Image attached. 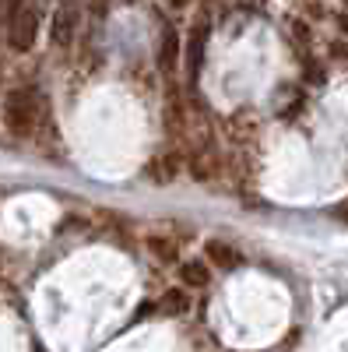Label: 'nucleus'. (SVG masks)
Segmentation results:
<instances>
[{
  "instance_id": "4468645a",
  "label": "nucleus",
  "mask_w": 348,
  "mask_h": 352,
  "mask_svg": "<svg viewBox=\"0 0 348 352\" xmlns=\"http://www.w3.org/2000/svg\"><path fill=\"white\" fill-rule=\"evenodd\" d=\"M165 4H169L172 11H183V8H187V0H165Z\"/></svg>"
},
{
  "instance_id": "423d86ee",
  "label": "nucleus",
  "mask_w": 348,
  "mask_h": 352,
  "mask_svg": "<svg viewBox=\"0 0 348 352\" xmlns=\"http://www.w3.org/2000/svg\"><path fill=\"white\" fill-rule=\"evenodd\" d=\"M183 53V43H180V32L172 25L162 28V43H159V71L165 78H172V71H176V60Z\"/></svg>"
},
{
  "instance_id": "ddd939ff",
  "label": "nucleus",
  "mask_w": 348,
  "mask_h": 352,
  "mask_svg": "<svg viewBox=\"0 0 348 352\" xmlns=\"http://www.w3.org/2000/svg\"><path fill=\"white\" fill-rule=\"evenodd\" d=\"M148 247H152V254H159L162 261H172V257H176V247H172L165 236H152V240H148Z\"/></svg>"
},
{
  "instance_id": "dca6fc26",
  "label": "nucleus",
  "mask_w": 348,
  "mask_h": 352,
  "mask_svg": "<svg viewBox=\"0 0 348 352\" xmlns=\"http://www.w3.org/2000/svg\"><path fill=\"white\" fill-rule=\"evenodd\" d=\"M338 25H341V32L348 36V14H338Z\"/></svg>"
},
{
  "instance_id": "39448f33",
  "label": "nucleus",
  "mask_w": 348,
  "mask_h": 352,
  "mask_svg": "<svg viewBox=\"0 0 348 352\" xmlns=\"http://www.w3.org/2000/svg\"><path fill=\"white\" fill-rule=\"evenodd\" d=\"M74 32H78V8L71 4V0H64V4L56 8V14H53V28H49V36H53V43H56V46H71Z\"/></svg>"
},
{
  "instance_id": "a211bd4d",
  "label": "nucleus",
  "mask_w": 348,
  "mask_h": 352,
  "mask_svg": "<svg viewBox=\"0 0 348 352\" xmlns=\"http://www.w3.org/2000/svg\"><path fill=\"white\" fill-rule=\"evenodd\" d=\"M345 4H348V0H345Z\"/></svg>"
},
{
  "instance_id": "f257e3e1",
  "label": "nucleus",
  "mask_w": 348,
  "mask_h": 352,
  "mask_svg": "<svg viewBox=\"0 0 348 352\" xmlns=\"http://www.w3.org/2000/svg\"><path fill=\"white\" fill-rule=\"evenodd\" d=\"M4 124L11 134L28 138L39 124V92L36 88H14L4 99Z\"/></svg>"
},
{
  "instance_id": "2eb2a0df",
  "label": "nucleus",
  "mask_w": 348,
  "mask_h": 352,
  "mask_svg": "<svg viewBox=\"0 0 348 352\" xmlns=\"http://www.w3.org/2000/svg\"><path fill=\"white\" fill-rule=\"evenodd\" d=\"M334 215H338V219H348V204H338V208H334Z\"/></svg>"
},
{
  "instance_id": "20e7f679",
  "label": "nucleus",
  "mask_w": 348,
  "mask_h": 352,
  "mask_svg": "<svg viewBox=\"0 0 348 352\" xmlns=\"http://www.w3.org/2000/svg\"><path fill=\"white\" fill-rule=\"evenodd\" d=\"M205 254H208V261L215 264L218 272H240L243 264H246L243 250H236V247L225 243V240H208L205 243Z\"/></svg>"
},
{
  "instance_id": "f3484780",
  "label": "nucleus",
  "mask_w": 348,
  "mask_h": 352,
  "mask_svg": "<svg viewBox=\"0 0 348 352\" xmlns=\"http://www.w3.org/2000/svg\"><path fill=\"white\" fill-rule=\"evenodd\" d=\"M89 4H99V0H89Z\"/></svg>"
},
{
  "instance_id": "6e6552de",
  "label": "nucleus",
  "mask_w": 348,
  "mask_h": 352,
  "mask_svg": "<svg viewBox=\"0 0 348 352\" xmlns=\"http://www.w3.org/2000/svg\"><path fill=\"white\" fill-rule=\"evenodd\" d=\"M180 282H183L187 289H205V285L211 282V268H208L200 257L183 261V264H180Z\"/></svg>"
},
{
  "instance_id": "9b49d317",
  "label": "nucleus",
  "mask_w": 348,
  "mask_h": 352,
  "mask_svg": "<svg viewBox=\"0 0 348 352\" xmlns=\"http://www.w3.org/2000/svg\"><path fill=\"white\" fill-rule=\"evenodd\" d=\"M183 120H187L183 99H180V92H176V85H169V99H165V127H169V131H180Z\"/></svg>"
},
{
  "instance_id": "7ed1b4c3",
  "label": "nucleus",
  "mask_w": 348,
  "mask_h": 352,
  "mask_svg": "<svg viewBox=\"0 0 348 352\" xmlns=\"http://www.w3.org/2000/svg\"><path fill=\"white\" fill-rule=\"evenodd\" d=\"M208 36H211L208 21H197V25L190 28V36H187V46H183V60H187V74H190V81H197V78H200V67H205Z\"/></svg>"
},
{
  "instance_id": "0eeeda50",
  "label": "nucleus",
  "mask_w": 348,
  "mask_h": 352,
  "mask_svg": "<svg viewBox=\"0 0 348 352\" xmlns=\"http://www.w3.org/2000/svg\"><path fill=\"white\" fill-rule=\"evenodd\" d=\"M176 169H180L176 155H155L148 166H144V176H148L155 187H169L172 176H176Z\"/></svg>"
},
{
  "instance_id": "f03ea898",
  "label": "nucleus",
  "mask_w": 348,
  "mask_h": 352,
  "mask_svg": "<svg viewBox=\"0 0 348 352\" xmlns=\"http://www.w3.org/2000/svg\"><path fill=\"white\" fill-rule=\"evenodd\" d=\"M8 39H11V46L18 53L36 46V39H39V11L32 4H18L8 14Z\"/></svg>"
},
{
  "instance_id": "f8f14e48",
  "label": "nucleus",
  "mask_w": 348,
  "mask_h": 352,
  "mask_svg": "<svg viewBox=\"0 0 348 352\" xmlns=\"http://www.w3.org/2000/svg\"><path fill=\"white\" fill-rule=\"evenodd\" d=\"M303 78L310 81V85H324L327 81V71H324V64L321 60H313V56H303Z\"/></svg>"
},
{
  "instance_id": "1a4fd4ad",
  "label": "nucleus",
  "mask_w": 348,
  "mask_h": 352,
  "mask_svg": "<svg viewBox=\"0 0 348 352\" xmlns=\"http://www.w3.org/2000/svg\"><path fill=\"white\" fill-rule=\"evenodd\" d=\"M215 173H218V159H215L211 148H200L197 155H190V176L194 180L208 184V180H215Z\"/></svg>"
},
{
  "instance_id": "9d476101",
  "label": "nucleus",
  "mask_w": 348,
  "mask_h": 352,
  "mask_svg": "<svg viewBox=\"0 0 348 352\" xmlns=\"http://www.w3.org/2000/svg\"><path fill=\"white\" fill-rule=\"evenodd\" d=\"M159 310L165 314V317H183V314H190V296H187V289H165V296H162V303H159Z\"/></svg>"
}]
</instances>
